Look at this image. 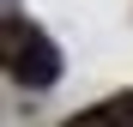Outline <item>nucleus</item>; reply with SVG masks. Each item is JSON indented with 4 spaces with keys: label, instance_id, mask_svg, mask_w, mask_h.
I'll list each match as a JSON object with an SVG mask.
<instances>
[{
    "label": "nucleus",
    "instance_id": "nucleus-1",
    "mask_svg": "<svg viewBox=\"0 0 133 127\" xmlns=\"http://www.w3.org/2000/svg\"><path fill=\"white\" fill-rule=\"evenodd\" d=\"M6 73L18 85H55L61 79V49L18 12H6Z\"/></svg>",
    "mask_w": 133,
    "mask_h": 127
},
{
    "label": "nucleus",
    "instance_id": "nucleus-2",
    "mask_svg": "<svg viewBox=\"0 0 133 127\" xmlns=\"http://www.w3.org/2000/svg\"><path fill=\"white\" fill-rule=\"evenodd\" d=\"M66 127H133V91H121V97H109V103H97V109H85V115H73Z\"/></svg>",
    "mask_w": 133,
    "mask_h": 127
}]
</instances>
